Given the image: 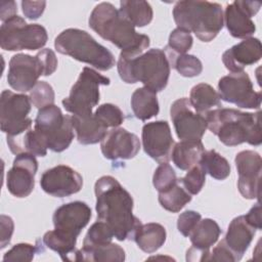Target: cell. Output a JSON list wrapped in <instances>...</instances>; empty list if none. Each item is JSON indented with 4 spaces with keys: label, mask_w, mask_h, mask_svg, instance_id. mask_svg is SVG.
Segmentation results:
<instances>
[{
    "label": "cell",
    "mask_w": 262,
    "mask_h": 262,
    "mask_svg": "<svg viewBox=\"0 0 262 262\" xmlns=\"http://www.w3.org/2000/svg\"><path fill=\"white\" fill-rule=\"evenodd\" d=\"M97 218L105 222L118 241L133 239L141 225L133 215V199L131 194L113 176L100 177L94 185Z\"/></svg>",
    "instance_id": "1"
},
{
    "label": "cell",
    "mask_w": 262,
    "mask_h": 262,
    "mask_svg": "<svg viewBox=\"0 0 262 262\" xmlns=\"http://www.w3.org/2000/svg\"><path fill=\"white\" fill-rule=\"evenodd\" d=\"M90 28L101 38L120 48L123 53L137 55L149 46V38L134 27L108 2L97 4L89 17Z\"/></svg>",
    "instance_id": "2"
},
{
    "label": "cell",
    "mask_w": 262,
    "mask_h": 262,
    "mask_svg": "<svg viewBox=\"0 0 262 262\" xmlns=\"http://www.w3.org/2000/svg\"><path fill=\"white\" fill-rule=\"evenodd\" d=\"M92 216L89 206L80 201L58 207L52 217L54 230L43 235L44 245L59 254L62 260L74 261L79 234Z\"/></svg>",
    "instance_id": "3"
},
{
    "label": "cell",
    "mask_w": 262,
    "mask_h": 262,
    "mask_svg": "<svg viewBox=\"0 0 262 262\" xmlns=\"http://www.w3.org/2000/svg\"><path fill=\"white\" fill-rule=\"evenodd\" d=\"M260 115V112L253 114L219 107L209 111L205 118L207 128L218 136L223 144L234 146L248 142L251 145H260L262 141Z\"/></svg>",
    "instance_id": "4"
},
{
    "label": "cell",
    "mask_w": 262,
    "mask_h": 262,
    "mask_svg": "<svg viewBox=\"0 0 262 262\" xmlns=\"http://www.w3.org/2000/svg\"><path fill=\"white\" fill-rule=\"evenodd\" d=\"M117 68L124 82H141L144 87L159 92L168 84L171 66L165 51L152 48L137 55L121 52Z\"/></svg>",
    "instance_id": "5"
},
{
    "label": "cell",
    "mask_w": 262,
    "mask_h": 262,
    "mask_svg": "<svg viewBox=\"0 0 262 262\" xmlns=\"http://www.w3.org/2000/svg\"><path fill=\"white\" fill-rule=\"evenodd\" d=\"M177 28L192 32L203 42L213 40L223 28L220 4L208 1H179L173 8Z\"/></svg>",
    "instance_id": "6"
},
{
    "label": "cell",
    "mask_w": 262,
    "mask_h": 262,
    "mask_svg": "<svg viewBox=\"0 0 262 262\" xmlns=\"http://www.w3.org/2000/svg\"><path fill=\"white\" fill-rule=\"evenodd\" d=\"M54 47L59 53L88 63L99 71H107L116 63L115 56L108 49L80 29L62 31L55 38Z\"/></svg>",
    "instance_id": "7"
},
{
    "label": "cell",
    "mask_w": 262,
    "mask_h": 262,
    "mask_svg": "<svg viewBox=\"0 0 262 262\" xmlns=\"http://www.w3.org/2000/svg\"><path fill=\"white\" fill-rule=\"evenodd\" d=\"M34 130L45 146L55 152L67 149L74 139V127L71 116L63 115L54 104L39 110Z\"/></svg>",
    "instance_id": "8"
},
{
    "label": "cell",
    "mask_w": 262,
    "mask_h": 262,
    "mask_svg": "<svg viewBox=\"0 0 262 262\" xmlns=\"http://www.w3.org/2000/svg\"><path fill=\"white\" fill-rule=\"evenodd\" d=\"M110 79L91 68L85 67L77 82L73 85L70 95L62 100V105L72 115L87 116L99 101V86L108 85Z\"/></svg>",
    "instance_id": "9"
},
{
    "label": "cell",
    "mask_w": 262,
    "mask_h": 262,
    "mask_svg": "<svg viewBox=\"0 0 262 262\" xmlns=\"http://www.w3.org/2000/svg\"><path fill=\"white\" fill-rule=\"evenodd\" d=\"M47 39L44 27L38 24H27L18 15L3 21L0 28V46L8 51L37 50L46 44Z\"/></svg>",
    "instance_id": "10"
},
{
    "label": "cell",
    "mask_w": 262,
    "mask_h": 262,
    "mask_svg": "<svg viewBox=\"0 0 262 262\" xmlns=\"http://www.w3.org/2000/svg\"><path fill=\"white\" fill-rule=\"evenodd\" d=\"M32 101L30 96L4 90L0 98V126L2 132L14 136L32 128L29 118Z\"/></svg>",
    "instance_id": "11"
},
{
    "label": "cell",
    "mask_w": 262,
    "mask_h": 262,
    "mask_svg": "<svg viewBox=\"0 0 262 262\" xmlns=\"http://www.w3.org/2000/svg\"><path fill=\"white\" fill-rule=\"evenodd\" d=\"M220 99L233 103L243 108H259L262 95L255 91L247 73H231L222 77L218 82Z\"/></svg>",
    "instance_id": "12"
},
{
    "label": "cell",
    "mask_w": 262,
    "mask_h": 262,
    "mask_svg": "<svg viewBox=\"0 0 262 262\" xmlns=\"http://www.w3.org/2000/svg\"><path fill=\"white\" fill-rule=\"evenodd\" d=\"M170 116L180 140L202 139L207 129V121L204 115L198 114L192 108L188 98L175 100L171 105Z\"/></svg>",
    "instance_id": "13"
},
{
    "label": "cell",
    "mask_w": 262,
    "mask_h": 262,
    "mask_svg": "<svg viewBox=\"0 0 262 262\" xmlns=\"http://www.w3.org/2000/svg\"><path fill=\"white\" fill-rule=\"evenodd\" d=\"M44 73V66L38 53L35 56L18 53L13 55L9 61L7 82L12 89L27 92L32 90Z\"/></svg>",
    "instance_id": "14"
},
{
    "label": "cell",
    "mask_w": 262,
    "mask_h": 262,
    "mask_svg": "<svg viewBox=\"0 0 262 262\" xmlns=\"http://www.w3.org/2000/svg\"><path fill=\"white\" fill-rule=\"evenodd\" d=\"M171 129L166 121L147 123L142 128V145L144 151L159 163H168L174 147Z\"/></svg>",
    "instance_id": "15"
},
{
    "label": "cell",
    "mask_w": 262,
    "mask_h": 262,
    "mask_svg": "<svg viewBox=\"0 0 262 262\" xmlns=\"http://www.w3.org/2000/svg\"><path fill=\"white\" fill-rule=\"evenodd\" d=\"M38 162L31 154L16 155L11 169L6 175L8 191L16 198H26L31 194L35 186V175Z\"/></svg>",
    "instance_id": "16"
},
{
    "label": "cell",
    "mask_w": 262,
    "mask_h": 262,
    "mask_svg": "<svg viewBox=\"0 0 262 262\" xmlns=\"http://www.w3.org/2000/svg\"><path fill=\"white\" fill-rule=\"evenodd\" d=\"M238 173L237 187L241 194L248 200L259 199L262 160L254 150L239 151L234 159Z\"/></svg>",
    "instance_id": "17"
},
{
    "label": "cell",
    "mask_w": 262,
    "mask_h": 262,
    "mask_svg": "<svg viewBox=\"0 0 262 262\" xmlns=\"http://www.w3.org/2000/svg\"><path fill=\"white\" fill-rule=\"evenodd\" d=\"M40 185L46 193L56 198H64L81 190L83 178L73 168L57 165L42 174Z\"/></svg>",
    "instance_id": "18"
},
{
    "label": "cell",
    "mask_w": 262,
    "mask_h": 262,
    "mask_svg": "<svg viewBox=\"0 0 262 262\" xmlns=\"http://www.w3.org/2000/svg\"><path fill=\"white\" fill-rule=\"evenodd\" d=\"M261 3L256 1L236 0L228 4L223 18L230 35L239 39L250 38L256 31L252 16L259 11Z\"/></svg>",
    "instance_id": "19"
},
{
    "label": "cell",
    "mask_w": 262,
    "mask_h": 262,
    "mask_svg": "<svg viewBox=\"0 0 262 262\" xmlns=\"http://www.w3.org/2000/svg\"><path fill=\"white\" fill-rule=\"evenodd\" d=\"M101 152L108 160H129L140 149L139 138L124 128H112L100 141Z\"/></svg>",
    "instance_id": "20"
},
{
    "label": "cell",
    "mask_w": 262,
    "mask_h": 262,
    "mask_svg": "<svg viewBox=\"0 0 262 262\" xmlns=\"http://www.w3.org/2000/svg\"><path fill=\"white\" fill-rule=\"evenodd\" d=\"M262 57L261 42L257 38H247L227 49L222 55L225 68L231 73L243 72L245 67L256 63Z\"/></svg>",
    "instance_id": "21"
},
{
    "label": "cell",
    "mask_w": 262,
    "mask_h": 262,
    "mask_svg": "<svg viewBox=\"0 0 262 262\" xmlns=\"http://www.w3.org/2000/svg\"><path fill=\"white\" fill-rule=\"evenodd\" d=\"M255 233L256 228L248 223L245 215L235 217L229 223L224 242L233 253L236 261L242 259L243 255L251 245Z\"/></svg>",
    "instance_id": "22"
},
{
    "label": "cell",
    "mask_w": 262,
    "mask_h": 262,
    "mask_svg": "<svg viewBox=\"0 0 262 262\" xmlns=\"http://www.w3.org/2000/svg\"><path fill=\"white\" fill-rule=\"evenodd\" d=\"M72 124L77 135V140L82 144H94L103 139L107 127L102 124L92 113L87 116L72 115Z\"/></svg>",
    "instance_id": "23"
},
{
    "label": "cell",
    "mask_w": 262,
    "mask_h": 262,
    "mask_svg": "<svg viewBox=\"0 0 262 262\" xmlns=\"http://www.w3.org/2000/svg\"><path fill=\"white\" fill-rule=\"evenodd\" d=\"M205 151L201 140H180L174 144L171 158L180 170H188L200 162Z\"/></svg>",
    "instance_id": "24"
},
{
    "label": "cell",
    "mask_w": 262,
    "mask_h": 262,
    "mask_svg": "<svg viewBox=\"0 0 262 262\" xmlns=\"http://www.w3.org/2000/svg\"><path fill=\"white\" fill-rule=\"evenodd\" d=\"M167 233L163 225L155 222L141 224L135 232L134 241L138 248L145 253L158 251L166 242Z\"/></svg>",
    "instance_id": "25"
},
{
    "label": "cell",
    "mask_w": 262,
    "mask_h": 262,
    "mask_svg": "<svg viewBox=\"0 0 262 262\" xmlns=\"http://www.w3.org/2000/svg\"><path fill=\"white\" fill-rule=\"evenodd\" d=\"M125 260V251L119 245L110 243L98 247L82 248L75 252L74 261L122 262Z\"/></svg>",
    "instance_id": "26"
},
{
    "label": "cell",
    "mask_w": 262,
    "mask_h": 262,
    "mask_svg": "<svg viewBox=\"0 0 262 262\" xmlns=\"http://www.w3.org/2000/svg\"><path fill=\"white\" fill-rule=\"evenodd\" d=\"M131 107L135 117L141 121L149 120L159 114L157 92L146 88H137L131 96Z\"/></svg>",
    "instance_id": "27"
},
{
    "label": "cell",
    "mask_w": 262,
    "mask_h": 262,
    "mask_svg": "<svg viewBox=\"0 0 262 262\" xmlns=\"http://www.w3.org/2000/svg\"><path fill=\"white\" fill-rule=\"evenodd\" d=\"M221 229L218 223L210 218L201 219L192 232L190 233V242L195 250L207 252L218 241Z\"/></svg>",
    "instance_id": "28"
},
{
    "label": "cell",
    "mask_w": 262,
    "mask_h": 262,
    "mask_svg": "<svg viewBox=\"0 0 262 262\" xmlns=\"http://www.w3.org/2000/svg\"><path fill=\"white\" fill-rule=\"evenodd\" d=\"M192 108L201 115H206L214 106H220V97L218 92L209 84L200 83L190 90L188 98Z\"/></svg>",
    "instance_id": "29"
},
{
    "label": "cell",
    "mask_w": 262,
    "mask_h": 262,
    "mask_svg": "<svg viewBox=\"0 0 262 262\" xmlns=\"http://www.w3.org/2000/svg\"><path fill=\"white\" fill-rule=\"evenodd\" d=\"M120 13L133 26L144 27L152 19V8L146 1L124 0L120 2Z\"/></svg>",
    "instance_id": "30"
},
{
    "label": "cell",
    "mask_w": 262,
    "mask_h": 262,
    "mask_svg": "<svg viewBox=\"0 0 262 262\" xmlns=\"http://www.w3.org/2000/svg\"><path fill=\"white\" fill-rule=\"evenodd\" d=\"M191 201V194L183 187L179 179L169 189L159 192V203L167 211L179 212L187 203Z\"/></svg>",
    "instance_id": "31"
},
{
    "label": "cell",
    "mask_w": 262,
    "mask_h": 262,
    "mask_svg": "<svg viewBox=\"0 0 262 262\" xmlns=\"http://www.w3.org/2000/svg\"><path fill=\"white\" fill-rule=\"evenodd\" d=\"M199 164L205 172L217 180H224L230 174V165L228 161L214 149L205 150Z\"/></svg>",
    "instance_id": "32"
},
{
    "label": "cell",
    "mask_w": 262,
    "mask_h": 262,
    "mask_svg": "<svg viewBox=\"0 0 262 262\" xmlns=\"http://www.w3.org/2000/svg\"><path fill=\"white\" fill-rule=\"evenodd\" d=\"M165 53L168 57L170 66L173 67L183 77H195L203 71V64L201 60L191 54H178L168 48H165Z\"/></svg>",
    "instance_id": "33"
},
{
    "label": "cell",
    "mask_w": 262,
    "mask_h": 262,
    "mask_svg": "<svg viewBox=\"0 0 262 262\" xmlns=\"http://www.w3.org/2000/svg\"><path fill=\"white\" fill-rule=\"evenodd\" d=\"M113 237H114V233L111 227L105 222L99 220L93 223L88 229L83 239V247L92 248V247H98L105 244H110L112 243Z\"/></svg>",
    "instance_id": "34"
},
{
    "label": "cell",
    "mask_w": 262,
    "mask_h": 262,
    "mask_svg": "<svg viewBox=\"0 0 262 262\" xmlns=\"http://www.w3.org/2000/svg\"><path fill=\"white\" fill-rule=\"evenodd\" d=\"M94 116L107 128L119 127L124 122V114L121 108L113 103H103L94 112Z\"/></svg>",
    "instance_id": "35"
},
{
    "label": "cell",
    "mask_w": 262,
    "mask_h": 262,
    "mask_svg": "<svg viewBox=\"0 0 262 262\" xmlns=\"http://www.w3.org/2000/svg\"><path fill=\"white\" fill-rule=\"evenodd\" d=\"M206 174L204 168L198 163L189 168L186 175L180 178L179 181L190 194H198L205 184Z\"/></svg>",
    "instance_id": "36"
},
{
    "label": "cell",
    "mask_w": 262,
    "mask_h": 262,
    "mask_svg": "<svg viewBox=\"0 0 262 262\" xmlns=\"http://www.w3.org/2000/svg\"><path fill=\"white\" fill-rule=\"evenodd\" d=\"M30 98L32 103L39 110L54 102L55 94L50 84L45 81H38L37 84L30 91Z\"/></svg>",
    "instance_id": "37"
},
{
    "label": "cell",
    "mask_w": 262,
    "mask_h": 262,
    "mask_svg": "<svg viewBox=\"0 0 262 262\" xmlns=\"http://www.w3.org/2000/svg\"><path fill=\"white\" fill-rule=\"evenodd\" d=\"M177 180L174 169L168 163H161L152 176V184L159 192L169 189Z\"/></svg>",
    "instance_id": "38"
},
{
    "label": "cell",
    "mask_w": 262,
    "mask_h": 262,
    "mask_svg": "<svg viewBox=\"0 0 262 262\" xmlns=\"http://www.w3.org/2000/svg\"><path fill=\"white\" fill-rule=\"evenodd\" d=\"M192 41L193 39L189 32L180 28H176L171 32L166 48L175 53L184 54L191 48Z\"/></svg>",
    "instance_id": "39"
},
{
    "label": "cell",
    "mask_w": 262,
    "mask_h": 262,
    "mask_svg": "<svg viewBox=\"0 0 262 262\" xmlns=\"http://www.w3.org/2000/svg\"><path fill=\"white\" fill-rule=\"evenodd\" d=\"M39 249L36 246L20 243L13 246L4 256L3 262H12V261H25L30 262L33 260L36 252Z\"/></svg>",
    "instance_id": "40"
},
{
    "label": "cell",
    "mask_w": 262,
    "mask_h": 262,
    "mask_svg": "<svg viewBox=\"0 0 262 262\" xmlns=\"http://www.w3.org/2000/svg\"><path fill=\"white\" fill-rule=\"evenodd\" d=\"M201 219L202 216L200 213L191 210L184 211L177 219V228L182 235L189 236Z\"/></svg>",
    "instance_id": "41"
},
{
    "label": "cell",
    "mask_w": 262,
    "mask_h": 262,
    "mask_svg": "<svg viewBox=\"0 0 262 262\" xmlns=\"http://www.w3.org/2000/svg\"><path fill=\"white\" fill-rule=\"evenodd\" d=\"M208 261H236L233 253L226 246L224 239L218 243V245L210 252Z\"/></svg>",
    "instance_id": "42"
},
{
    "label": "cell",
    "mask_w": 262,
    "mask_h": 262,
    "mask_svg": "<svg viewBox=\"0 0 262 262\" xmlns=\"http://www.w3.org/2000/svg\"><path fill=\"white\" fill-rule=\"evenodd\" d=\"M46 6L45 1H23L21 7L24 14L30 19L39 18Z\"/></svg>",
    "instance_id": "43"
},
{
    "label": "cell",
    "mask_w": 262,
    "mask_h": 262,
    "mask_svg": "<svg viewBox=\"0 0 262 262\" xmlns=\"http://www.w3.org/2000/svg\"><path fill=\"white\" fill-rule=\"evenodd\" d=\"M38 55L40 56L42 63L44 66V76H49L53 74L57 68V58L54 51L49 48H45L38 52Z\"/></svg>",
    "instance_id": "44"
},
{
    "label": "cell",
    "mask_w": 262,
    "mask_h": 262,
    "mask_svg": "<svg viewBox=\"0 0 262 262\" xmlns=\"http://www.w3.org/2000/svg\"><path fill=\"white\" fill-rule=\"evenodd\" d=\"M1 249L5 248L11 239V235L13 233L14 224L12 219L9 216L1 215Z\"/></svg>",
    "instance_id": "45"
},
{
    "label": "cell",
    "mask_w": 262,
    "mask_h": 262,
    "mask_svg": "<svg viewBox=\"0 0 262 262\" xmlns=\"http://www.w3.org/2000/svg\"><path fill=\"white\" fill-rule=\"evenodd\" d=\"M246 220L249 224H251L256 229H261V206L259 203H257L249 212L247 215H245Z\"/></svg>",
    "instance_id": "46"
},
{
    "label": "cell",
    "mask_w": 262,
    "mask_h": 262,
    "mask_svg": "<svg viewBox=\"0 0 262 262\" xmlns=\"http://www.w3.org/2000/svg\"><path fill=\"white\" fill-rule=\"evenodd\" d=\"M0 18L2 21L16 15V4L14 1H2L0 4Z\"/></svg>",
    "instance_id": "47"
}]
</instances>
